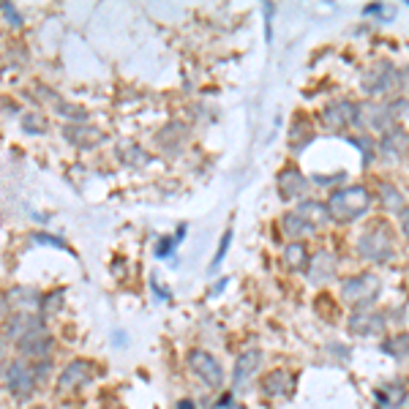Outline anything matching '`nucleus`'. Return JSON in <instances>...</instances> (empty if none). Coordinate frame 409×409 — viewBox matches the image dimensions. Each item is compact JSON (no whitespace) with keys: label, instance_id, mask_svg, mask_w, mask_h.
Instances as JSON below:
<instances>
[{"label":"nucleus","instance_id":"obj_7","mask_svg":"<svg viewBox=\"0 0 409 409\" xmlns=\"http://www.w3.org/2000/svg\"><path fill=\"white\" fill-rule=\"evenodd\" d=\"M52 349H55V335L47 331V325H41V328H36V331L25 333V335L17 341V352H20V358L30 360V363H36V360H50Z\"/></svg>","mask_w":409,"mask_h":409},{"label":"nucleus","instance_id":"obj_42","mask_svg":"<svg viewBox=\"0 0 409 409\" xmlns=\"http://www.w3.org/2000/svg\"><path fill=\"white\" fill-rule=\"evenodd\" d=\"M210 409H219V407H210Z\"/></svg>","mask_w":409,"mask_h":409},{"label":"nucleus","instance_id":"obj_4","mask_svg":"<svg viewBox=\"0 0 409 409\" xmlns=\"http://www.w3.org/2000/svg\"><path fill=\"white\" fill-rule=\"evenodd\" d=\"M358 251L371 262H384L393 256V232L387 221H377L360 235Z\"/></svg>","mask_w":409,"mask_h":409},{"label":"nucleus","instance_id":"obj_17","mask_svg":"<svg viewBox=\"0 0 409 409\" xmlns=\"http://www.w3.org/2000/svg\"><path fill=\"white\" fill-rule=\"evenodd\" d=\"M377 398L384 409H401L409 401V387L401 380H393L377 390Z\"/></svg>","mask_w":409,"mask_h":409},{"label":"nucleus","instance_id":"obj_15","mask_svg":"<svg viewBox=\"0 0 409 409\" xmlns=\"http://www.w3.org/2000/svg\"><path fill=\"white\" fill-rule=\"evenodd\" d=\"M335 265H338L335 254H331V251H319V254L308 262V268H306L308 279L314 284H328L333 276H335Z\"/></svg>","mask_w":409,"mask_h":409},{"label":"nucleus","instance_id":"obj_8","mask_svg":"<svg viewBox=\"0 0 409 409\" xmlns=\"http://www.w3.org/2000/svg\"><path fill=\"white\" fill-rule=\"evenodd\" d=\"M363 88H366L368 93H374V96L390 93V90L401 88V74H398L390 63H380V66H374V69L363 77Z\"/></svg>","mask_w":409,"mask_h":409},{"label":"nucleus","instance_id":"obj_9","mask_svg":"<svg viewBox=\"0 0 409 409\" xmlns=\"http://www.w3.org/2000/svg\"><path fill=\"white\" fill-rule=\"evenodd\" d=\"M259 363H262V352L259 349H243L237 360H235V368H232V387L235 390H246L251 380L256 377V371H259Z\"/></svg>","mask_w":409,"mask_h":409},{"label":"nucleus","instance_id":"obj_28","mask_svg":"<svg viewBox=\"0 0 409 409\" xmlns=\"http://www.w3.org/2000/svg\"><path fill=\"white\" fill-rule=\"evenodd\" d=\"M55 109H57V115H63L66 120H74V123H85V120H88V112H85L82 106L63 102V99H55Z\"/></svg>","mask_w":409,"mask_h":409},{"label":"nucleus","instance_id":"obj_23","mask_svg":"<svg viewBox=\"0 0 409 409\" xmlns=\"http://www.w3.org/2000/svg\"><path fill=\"white\" fill-rule=\"evenodd\" d=\"M186 232H188V227H186V224H180L175 235H167V237H161V240H158V246H155V256H158V259L175 256V251H178V246H180V240L186 237Z\"/></svg>","mask_w":409,"mask_h":409},{"label":"nucleus","instance_id":"obj_24","mask_svg":"<svg viewBox=\"0 0 409 409\" xmlns=\"http://www.w3.org/2000/svg\"><path fill=\"white\" fill-rule=\"evenodd\" d=\"M63 298H66V289L63 286H57V289H52V292H44V298H41V306H39V314L47 319L52 314H57L60 306H63Z\"/></svg>","mask_w":409,"mask_h":409},{"label":"nucleus","instance_id":"obj_36","mask_svg":"<svg viewBox=\"0 0 409 409\" xmlns=\"http://www.w3.org/2000/svg\"><path fill=\"white\" fill-rule=\"evenodd\" d=\"M401 232H404V237L409 240V207L401 210Z\"/></svg>","mask_w":409,"mask_h":409},{"label":"nucleus","instance_id":"obj_43","mask_svg":"<svg viewBox=\"0 0 409 409\" xmlns=\"http://www.w3.org/2000/svg\"><path fill=\"white\" fill-rule=\"evenodd\" d=\"M407 407H409V401H407Z\"/></svg>","mask_w":409,"mask_h":409},{"label":"nucleus","instance_id":"obj_11","mask_svg":"<svg viewBox=\"0 0 409 409\" xmlns=\"http://www.w3.org/2000/svg\"><path fill=\"white\" fill-rule=\"evenodd\" d=\"M41 325H47V319L41 317V314H11L6 322H3V338H8V341H20L25 333L36 331V328H41Z\"/></svg>","mask_w":409,"mask_h":409},{"label":"nucleus","instance_id":"obj_38","mask_svg":"<svg viewBox=\"0 0 409 409\" xmlns=\"http://www.w3.org/2000/svg\"><path fill=\"white\" fill-rule=\"evenodd\" d=\"M227 284H230V279H221V282L216 284V289H210V298H213V295H221V292H224V286H227Z\"/></svg>","mask_w":409,"mask_h":409},{"label":"nucleus","instance_id":"obj_40","mask_svg":"<svg viewBox=\"0 0 409 409\" xmlns=\"http://www.w3.org/2000/svg\"><path fill=\"white\" fill-rule=\"evenodd\" d=\"M232 409H243V407H240V404H235V407H232Z\"/></svg>","mask_w":409,"mask_h":409},{"label":"nucleus","instance_id":"obj_39","mask_svg":"<svg viewBox=\"0 0 409 409\" xmlns=\"http://www.w3.org/2000/svg\"><path fill=\"white\" fill-rule=\"evenodd\" d=\"M347 175H331V178H317L319 186H328V183H335V180H344Z\"/></svg>","mask_w":409,"mask_h":409},{"label":"nucleus","instance_id":"obj_16","mask_svg":"<svg viewBox=\"0 0 409 409\" xmlns=\"http://www.w3.org/2000/svg\"><path fill=\"white\" fill-rule=\"evenodd\" d=\"M295 213H298L300 219H306V224L314 232L319 230V227H325L328 221H333L328 204H322L319 200H303V202L295 207Z\"/></svg>","mask_w":409,"mask_h":409},{"label":"nucleus","instance_id":"obj_41","mask_svg":"<svg viewBox=\"0 0 409 409\" xmlns=\"http://www.w3.org/2000/svg\"><path fill=\"white\" fill-rule=\"evenodd\" d=\"M33 409H44V407H33Z\"/></svg>","mask_w":409,"mask_h":409},{"label":"nucleus","instance_id":"obj_27","mask_svg":"<svg viewBox=\"0 0 409 409\" xmlns=\"http://www.w3.org/2000/svg\"><path fill=\"white\" fill-rule=\"evenodd\" d=\"M20 126H22V131H25V134L36 137V134L47 131V118H44L41 112H25V115L20 118Z\"/></svg>","mask_w":409,"mask_h":409},{"label":"nucleus","instance_id":"obj_18","mask_svg":"<svg viewBox=\"0 0 409 409\" xmlns=\"http://www.w3.org/2000/svg\"><path fill=\"white\" fill-rule=\"evenodd\" d=\"M63 134H66V139H69L71 145L85 148V151H88V148H96V145L104 139V134L96 126H82V123H77V126H69Z\"/></svg>","mask_w":409,"mask_h":409},{"label":"nucleus","instance_id":"obj_37","mask_svg":"<svg viewBox=\"0 0 409 409\" xmlns=\"http://www.w3.org/2000/svg\"><path fill=\"white\" fill-rule=\"evenodd\" d=\"M175 409H197V401H191V398H180Z\"/></svg>","mask_w":409,"mask_h":409},{"label":"nucleus","instance_id":"obj_3","mask_svg":"<svg viewBox=\"0 0 409 409\" xmlns=\"http://www.w3.org/2000/svg\"><path fill=\"white\" fill-rule=\"evenodd\" d=\"M380 279L371 276V273H358V276H349L344 279V286H341V298L355 306V311H368L374 306V300L380 298Z\"/></svg>","mask_w":409,"mask_h":409},{"label":"nucleus","instance_id":"obj_22","mask_svg":"<svg viewBox=\"0 0 409 409\" xmlns=\"http://www.w3.org/2000/svg\"><path fill=\"white\" fill-rule=\"evenodd\" d=\"M382 145H384V153H390V155H396V158H398V155L407 151L409 137L401 131V128H390V131H384Z\"/></svg>","mask_w":409,"mask_h":409},{"label":"nucleus","instance_id":"obj_6","mask_svg":"<svg viewBox=\"0 0 409 409\" xmlns=\"http://www.w3.org/2000/svg\"><path fill=\"white\" fill-rule=\"evenodd\" d=\"M186 363H188V368L194 371V377L202 384H207V387L219 390V387L224 384V368H221V363L213 358L207 349H191L188 358H186Z\"/></svg>","mask_w":409,"mask_h":409},{"label":"nucleus","instance_id":"obj_14","mask_svg":"<svg viewBox=\"0 0 409 409\" xmlns=\"http://www.w3.org/2000/svg\"><path fill=\"white\" fill-rule=\"evenodd\" d=\"M349 331L355 335H380L384 331V317L377 311H355L349 317Z\"/></svg>","mask_w":409,"mask_h":409},{"label":"nucleus","instance_id":"obj_5","mask_svg":"<svg viewBox=\"0 0 409 409\" xmlns=\"http://www.w3.org/2000/svg\"><path fill=\"white\" fill-rule=\"evenodd\" d=\"M93 377H96V368H93L90 360H82V358L69 360V363L60 368V374H57L55 393H57V396L77 393V390H82V387H88V384L93 382Z\"/></svg>","mask_w":409,"mask_h":409},{"label":"nucleus","instance_id":"obj_34","mask_svg":"<svg viewBox=\"0 0 409 409\" xmlns=\"http://www.w3.org/2000/svg\"><path fill=\"white\" fill-rule=\"evenodd\" d=\"M151 289H153L155 298H161V300H172V292H169V289H164V286L155 282V279H151Z\"/></svg>","mask_w":409,"mask_h":409},{"label":"nucleus","instance_id":"obj_35","mask_svg":"<svg viewBox=\"0 0 409 409\" xmlns=\"http://www.w3.org/2000/svg\"><path fill=\"white\" fill-rule=\"evenodd\" d=\"M112 344H115V347H128L126 331H115V333H112Z\"/></svg>","mask_w":409,"mask_h":409},{"label":"nucleus","instance_id":"obj_31","mask_svg":"<svg viewBox=\"0 0 409 409\" xmlns=\"http://www.w3.org/2000/svg\"><path fill=\"white\" fill-rule=\"evenodd\" d=\"M52 368H55L52 358L50 360H36V363H33V371H36V377H39V382H41V384H44L52 377Z\"/></svg>","mask_w":409,"mask_h":409},{"label":"nucleus","instance_id":"obj_32","mask_svg":"<svg viewBox=\"0 0 409 409\" xmlns=\"http://www.w3.org/2000/svg\"><path fill=\"white\" fill-rule=\"evenodd\" d=\"M0 11L8 17V22H11L14 27H22V14H20V11H17L11 3H0Z\"/></svg>","mask_w":409,"mask_h":409},{"label":"nucleus","instance_id":"obj_21","mask_svg":"<svg viewBox=\"0 0 409 409\" xmlns=\"http://www.w3.org/2000/svg\"><path fill=\"white\" fill-rule=\"evenodd\" d=\"M282 230L286 232L292 240H303L306 235H311V232H314L306 224V219H300L295 210H292V213H286V216L282 219Z\"/></svg>","mask_w":409,"mask_h":409},{"label":"nucleus","instance_id":"obj_19","mask_svg":"<svg viewBox=\"0 0 409 409\" xmlns=\"http://www.w3.org/2000/svg\"><path fill=\"white\" fill-rule=\"evenodd\" d=\"M292 390V377L286 371H270L265 380H262V393L270 396V398H279V396H289Z\"/></svg>","mask_w":409,"mask_h":409},{"label":"nucleus","instance_id":"obj_25","mask_svg":"<svg viewBox=\"0 0 409 409\" xmlns=\"http://www.w3.org/2000/svg\"><path fill=\"white\" fill-rule=\"evenodd\" d=\"M382 352L396 360H404L409 352V335H393L382 344Z\"/></svg>","mask_w":409,"mask_h":409},{"label":"nucleus","instance_id":"obj_12","mask_svg":"<svg viewBox=\"0 0 409 409\" xmlns=\"http://www.w3.org/2000/svg\"><path fill=\"white\" fill-rule=\"evenodd\" d=\"M276 186H279V194H282L286 202H295V200H300L306 194L308 180L298 167H284L282 172H279Z\"/></svg>","mask_w":409,"mask_h":409},{"label":"nucleus","instance_id":"obj_33","mask_svg":"<svg viewBox=\"0 0 409 409\" xmlns=\"http://www.w3.org/2000/svg\"><path fill=\"white\" fill-rule=\"evenodd\" d=\"M11 314H14V308H11V303H8V295L0 292V322H6Z\"/></svg>","mask_w":409,"mask_h":409},{"label":"nucleus","instance_id":"obj_10","mask_svg":"<svg viewBox=\"0 0 409 409\" xmlns=\"http://www.w3.org/2000/svg\"><path fill=\"white\" fill-rule=\"evenodd\" d=\"M322 123L331 131H344L347 126L358 123V104L352 102H333L322 109Z\"/></svg>","mask_w":409,"mask_h":409},{"label":"nucleus","instance_id":"obj_26","mask_svg":"<svg viewBox=\"0 0 409 409\" xmlns=\"http://www.w3.org/2000/svg\"><path fill=\"white\" fill-rule=\"evenodd\" d=\"M30 243H36V246H50V249H60V251H69V254H74V249L63 240V237H57V235H50V232H33L30 235Z\"/></svg>","mask_w":409,"mask_h":409},{"label":"nucleus","instance_id":"obj_13","mask_svg":"<svg viewBox=\"0 0 409 409\" xmlns=\"http://www.w3.org/2000/svg\"><path fill=\"white\" fill-rule=\"evenodd\" d=\"M6 295L14 314H39L41 298H44V292H39L36 286H11Z\"/></svg>","mask_w":409,"mask_h":409},{"label":"nucleus","instance_id":"obj_2","mask_svg":"<svg viewBox=\"0 0 409 409\" xmlns=\"http://www.w3.org/2000/svg\"><path fill=\"white\" fill-rule=\"evenodd\" d=\"M371 207V194L363 188V186H347V188H338L333 191L331 200H328V210H331V219L335 221H355L360 219L366 210Z\"/></svg>","mask_w":409,"mask_h":409},{"label":"nucleus","instance_id":"obj_30","mask_svg":"<svg viewBox=\"0 0 409 409\" xmlns=\"http://www.w3.org/2000/svg\"><path fill=\"white\" fill-rule=\"evenodd\" d=\"M230 243H232V230H227V232H224V237H221V243H219V254L213 256L210 273H213V270H219V265L224 262V256H227V251H230Z\"/></svg>","mask_w":409,"mask_h":409},{"label":"nucleus","instance_id":"obj_29","mask_svg":"<svg viewBox=\"0 0 409 409\" xmlns=\"http://www.w3.org/2000/svg\"><path fill=\"white\" fill-rule=\"evenodd\" d=\"M382 202H384V207H390V210H404L401 194H398V188H396L393 183H382Z\"/></svg>","mask_w":409,"mask_h":409},{"label":"nucleus","instance_id":"obj_20","mask_svg":"<svg viewBox=\"0 0 409 409\" xmlns=\"http://www.w3.org/2000/svg\"><path fill=\"white\" fill-rule=\"evenodd\" d=\"M308 254H306V246H303V240H292V243H286L284 246V265L286 268H292V270H306L308 268Z\"/></svg>","mask_w":409,"mask_h":409},{"label":"nucleus","instance_id":"obj_1","mask_svg":"<svg viewBox=\"0 0 409 409\" xmlns=\"http://www.w3.org/2000/svg\"><path fill=\"white\" fill-rule=\"evenodd\" d=\"M0 380L3 387L8 390V396L14 401H30L36 396V390L41 387L36 371H33V363L25 358H14L8 360L3 368H0Z\"/></svg>","mask_w":409,"mask_h":409}]
</instances>
